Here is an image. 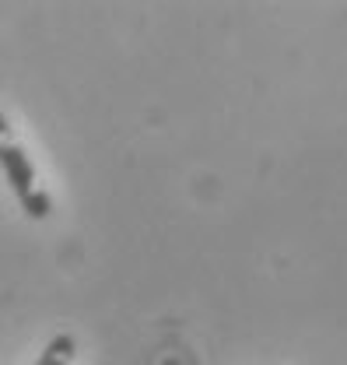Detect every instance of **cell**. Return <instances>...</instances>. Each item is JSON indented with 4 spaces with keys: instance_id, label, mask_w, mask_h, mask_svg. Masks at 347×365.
<instances>
[{
    "instance_id": "6da1fadb",
    "label": "cell",
    "mask_w": 347,
    "mask_h": 365,
    "mask_svg": "<svg viewBox=\"0 0 347 365\" xmlns=\"http://www.w3.org/2000/svg\"><path fill=\"white\" fill-rule=\"evenodd\" d=\"M0 169H4V176L11 182V190H14L21 211H25L29 218H36V222L49 218L53 200H49V193L43 190L39 173H36L29 151L21 148V140H18V134L11 130V123H7L4 113H0Z\"/></svg>"
},
{
    "instance_id": "7a4b0ae2",
    "label": "cell",
    "mask_w": 347,
    "mask_h": 365,
    "mask_svg": "<svg viewBox=\"0 0 347 365\" xmlns=\"http://www.w3.org/2000/svg\"><path fill=\"white\" fill-rule=\"evenodd\" d=\"M74 355H78V341L71 334H56L36 359V365H74Z\"/></svg>"
}]
</instances>
